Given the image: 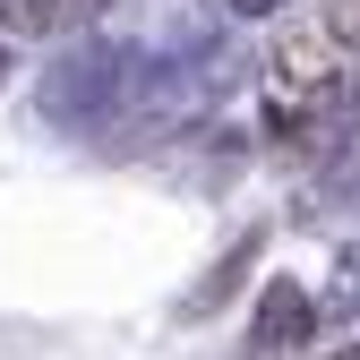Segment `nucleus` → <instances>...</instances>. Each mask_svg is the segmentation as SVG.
<instances>
[{"label":"nucleus","instance_id":"obj_5","mask_svg":"<svg viewBox=\"0 0 360 360\" xmlns=\"http://www.w3.org/2000/svg\"><path fill=\"white\" fill-rule=\"evenodd\" d=\"M232 18H275V9H292V0H223Z\"/></svg>","mask_w":360,"mask_h":360},{"label":"nucleus","instance_id":"obj_1","mask_svg":"<svg viewBox=\"0 0 360 360\" xmlns=\"http://www.w3.org/2000/svg\"><path fill=\"white\" fill-rule=\"evenodd\" d=\"M360 103V0H318L309 18H292L257 60V120L266 138H318Z\"/></svg>","mask_w":360,"mask_h":360},{"label":"nucleus","instance_id":"obj_3","mask_svg":"<svg viewBox=\"0 0 360 360\" xmlns=\"http://www.w3.org/2000/svg\"><path fill=\"white\" fill-rule=\"evenodd\" d=\"M103 9H112V0H9L0 18H9L18 34H77V26H95Z\"/></svg>","mask_w":360,"mask_h":360},{"label":"nucleus","instance_id":"obj_4","mask_svg":"<svg viewBox=\"0 0 360 360\" xmlns=\"http://www.w3.org/2000/svg\"><path fill=\"white\" fill-rule=\"evenodd\" d=\"M249 257H257V240H240V249H232V257H223V266H214V283H206V292H189V318H206V309H214V300H223V292H232V283H240V275H249Z\"/></svg>","mask_w":360,"mask_h":360},{"label":"nucleus","instance_id":"obj_2","mask_svg":"<svg viewBox=\"0 0 360 360\" xmlns=\"http://www.w3.org/2000/svg\"><path fill=\"white\" fill-rule=\"evenodd\" d=\"M309 335H318V309H309V292H300L292 275H275V283H266V300H257L249 343H257V352H292V343H309Z\"/></svg>","mask_w":360,"mask_h":360},{"label":"nucleus","instance_id":"obj_6","mask_svg":"<svg viewBox=\"0 0 360 360\" xmlns=\"http://www.w3.org/2000/svg\"><path fill=\"white\" fill-rule=\"evenodd\" d=\"M0 86H9V52H0Z\"/></svg>","mask_w":360,"mask_h":360},{"label":"nucleus","instance_id":"obj_7","mask_svg":"<svg viewBox=\"0 0 360 360\" xmlns=\"http://www.w3.org/2000/svg\"><path fill=\"white\" fill-rule=\"evenodd\" d=\"M335 360H360V343H352V352H335Z\"/></svg>","mask_w":360,"mask_h":360},{"label":"nucleus","instance_id":"obj_8","mask_svg":"<svg viewBox=\"0 0 360 360\" xmlns=\"http://www.w3.org/2000/svg\"><path fill=\"white\" fill-rule=\"evenodd\" d=\"M0 9H9V0H0Z\"/></svg>","mask_w":360,"mask_h":360}]
</instances>
